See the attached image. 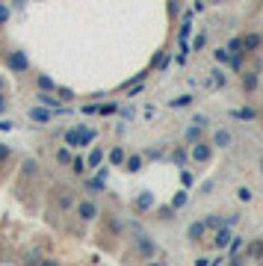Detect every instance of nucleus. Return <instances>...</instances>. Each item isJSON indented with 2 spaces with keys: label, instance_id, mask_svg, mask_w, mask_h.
Listing matches in <instances>:
<instances>
[{
  "label": "nucleus",
  "instance_id": "12",
  "mask_svg": "<svg viewBox=\"0 0 263 266\" xmlns=\"http://www.w3.org/2000/svg\"><path fill=\"white\" fill-rule=\"evenodd\" d=\"M234 119H243V122H254L257 119V109L254 106H243V109H231Z\"/></svg>",
  "mask_w": 263,
  "mask_h": 266
},
{
  "label": "nucleus",
  "instance_id": "24",
  "mask_svg": "<svg viewBox=\"0 0 263 266\" xmlns=\"http://www.w3.org/2000/svg\"><path fill=\"white\" fill-rule=\"evenodd\" d=\"M71 172L74 175H86V160L83 157H71Z\"/></svg>",
  "mask_w": 263,
  "mask_h": 266
},
{
  "label": "nucleus",
  "instance_id": "20",
  "mask_svg": "<svg viewBox=\"0 0 263 266\" xmlns=\"http://www.w3.org/2000/svg\"><path fill=\"white\" fill-rule=\"evenodd\" d=\"M77 130H80V139H83V145H92V142H95V136H98V130H92V127H86V124H80Z\"/></svg>",
  "mask_w": 263,
  "mask_h": 266
},
{
  "label": "nucleus",
  "instance_id": "23",
  "mask_svg": "<svg viewBox=\"0 0 263 266\" xmlns=\"http://www.w3.org/2000/svg\"><path fill=\"white\" fill-rule=\"evenodd\" d=\"M86 189H89V193H104V177L98 175V177H89L86 180Z\"/></svg>",
  "mask_w": 263,
  "mask_h": 266
},
{
  "label": "nucleus",
  "instance_id": "3",
  "mask_svg": "<svg viewBox=\"0 0 263 266\" xmlns=\"http://www.w3.org/2000/svg\"><path fill=\"white\" fill-rule=\"evenodd\" d=\"M190 157H193L195 163H207V160L213 157V151H210V145H207V142H201V139H198V142H193Z\"/></svg>",
  "mask_w": 263,
  "mask_h": 266
},
{
  "label": "nucleus",
  "instance_id": "35",
  "mask_svg": "<svg viewBox=\"0 0 263 266\" xmlns=\"http://www.w3.org/2000/svg\"><path fill=\"white\" fill-rule=\"evenodd\" d=\"M228 53H243V42L240 39H231L228 42Z\"/></svg>",
  "mask_w": 263,
  "mask_h": 266
},
{
  "label": "nucleus",
  "instance_id": "39",
  "mask_svg": "<svg viewBox=\"0 0 263 266\" xmlns=\"http://www.w3.org/2000/svg\"><path fill=\"white\" fill-rule=\"evenodd\" d=\"M98 112L101 116H112V112H116V104H104V106H98Z\"/></svg>",
  "mask_w": 263,
  "mask_h": 266
},
{
  "label": "nucleus",
  "instance_id": "4",
  "mask_svg": "<svg viewBox=\"0 0 263 266\" xmlns=\"http://www.w3.org/2000/svg\"><path fill=\"white\" fill-rule=\"evenodd\" d=\"M231 237H234V234H231V225H219V228H216V237H213V248L222 251L225 246L231 243Z\"/></svg>",
  "mask_w": 263,
  "mask_h": 266
},
{
  "label": "nucleus",
  "instance_id": "18",
  "mask_svg": "<svg viewBox=\"0 0 263 266\" xmlns=\"http://www.w3.org/2000/svg\"><path fill=\"white\" fill-rule=\"evenodd\" d=\"M101 163H104V151H101V148H95L92 154L86 157V166H89V169H98Z\"/></svg>",
  "mask_w": 263,
  "mask_h": 266
},
{
  "label": "nucleus",
  "instance_id": "46",
  "mask_svg": "<svg viewBox=\"0 0 263 266\" xmlns=\"http://www.w3.org/2000/svg\"><path fill=\"white\" fill-rule=\"evenodd\" d=\"M257 166H260V172H263V157H260V163H257Z\"/></svg>",
  "mask_w": 263,
  "mask_h": 266
},
{
  "label": "nucleus",
  "instance_id": "19",
  "mask_svg": "<svg viewBox=\"0 0 263 266\" xmlns=\"http://www.w3.org/2000/svg\"><path fill=\"white\" fill-rule=\"evenodd\" d=\"M136 207H139V210H151V207H154V195H151V193H142V195L136 198Z\"/></svg>",
  "mask_w": 263,
  "mask_h": 266
},
{
  "label": "nucleus",
  "instance_id": "9",
  "mask_svg": "<svg viewBox=\"0 0 263 266\" xmlns=\"http://www.w3.org/2000/svg\"><path fill=\"white\" fill-rule=\"evenodd\" d=\"M204 231H207V225H204V222H193L190 228H186V240H193V243H198V240L204 237Z\"/></svg>",
  "mask_w": 263,
  "mask_h": 266
},
{
  "label": "nucleus",
  "instance_id": "31",
  "mask_svg": "<svg viewBox=\"0 0 263 266\" xmlns=\"http://www.w3.org/2000/svg\"><path fill=\"white\" fill-rule=\"evenodd\" d=\"M186 201H190V195H186V193H177V195L172 198V207H175V210H180V207H183Z\"/></svg>",
  "mask_w": 263,
  "mask_h": 266
},
{
  "label": "nucleus",
  "instance_id": "21",
  "mask_svg": "<svg viewBox=\"0 0 263 266\" xmlns=\"http://www.w3.org/2000/svg\"><path fill=\"white\" fill-rule=\"evenodd\" d=\"M193 104V95H177V98H172L169 101V106L172 109H180V106H190Z\"/></svg>",
  "mask_w": 263,
  "mask_h": 266
},
{
  "label": "nucleus",
  "instance_id": "43",
  "mask_svg": "<svg viewBox=\"0 0 263 266\" xmlns=\"http://www.w3.org/2000/svg\"><path fill=\"white\" fill-rule=\"evenodd\" d=\"M95 112H98L95 104H86V106H83V116H95Z\"/></svg>",
  "mask_w": 263,
  "mask_h": 266
},
{
  "label": "nucleus",
  "instance_id": "15",
  "mask_svg": "<svg viewBox=\"0 0 263 266\" xmlns=\"http://www.w3.org/2000/svg\"><path fill=\"white\" fill-rule=\"evenodd\" d=\"M243 246H245V237H231V243L225 246V248H228V257H237L243 251Z\"/></svg>",
  "mask_w": 263,
  "mask_h": 266
},
{
  "label": "nucleus",
  "instance_id": "33",
  "mask_svg": "<svg viewBox=\"0 0 263 266\" xmlns=\"http://www.w3.org/2000/svg\"><path fill=\"white\" fill-rule=\"evenodd\" d=\"M213 56H216V62H222V65H225V62H228V59H231V53H228V48H219V51H213Z\"/></svg>",
  "mask_w": 263,
  "mask_h": 266
},
{
  "label": "nucleus",
  "instance_id": "36",
  "mask_svg": "<svg viewBox=\"0 0 263 266\" xmlns=\"http://www.w3.org/2000/svg\"><path fill=\"white\" fill-rule=\"evenodd\" d=\"M35 169H39V166H35V160H27V163H24V175H27V177H33Z\"/></svg>",
  "mask_w": 263,
  "mask_h": 266
},
{
  "label": "nucleus",
  "instance_id": "14",
  "mask_svg": "<svg viewBox=\"0 0 263 266\" xmlns=\"http://www.w3.org/2000/svg\"><path fill=\"white\" fill-rule=\"evenodd\" d=\"M124 160H127V151H124L122 145H116V148L109 151V163H112V166H124Z\"/></svg>",
  "mask_w": 263,
  "mask_h": 266
},
{
  "label": "nucleus",
  "instance_id": "26",
  "mask_svg": "<svg viewBox=\"0 0 263 266\" xmlns=\"http://www.w3.org/2000/svg\"><path fill=\"white\" fill-rule=\"evenodd\" d=\"M263 254V243H251L245 246V257H260Z\"/></svg>",
  "mask_w": 263,
  "mask_h": 266
},
{
  "label": "nucleus",
  "instance_id": "44",
  "mask_svg": "<svg viewBox=\"0 0 263 266\" xmlns=\"http://www.w3.org/2000/svg\"><path fill=\"white\" fill-rule=\"evenodd\" d=\"M0 130H12V122H0Z\"/></svg>",
  "mask_w": 263,
  "mask_h": 266
},
{
  "label": "nucleus",
  "instance_id": "7",
  "mask_svg": "<svg viewBox=\"0 0 263 266\" xmlns=\"http://www.w3.org/2000/svg\"><path fill=\"white\" fill-rule=\"evenodd\" d=\"M240 42H243V53L245 51H260V45H263V39L257 33H245V35H240Z\"/></svg>",
  "mask_w": 263,
  "mask_h": 266
},
{
  "label": "nucleus",
  "instance_id": "34",
  "mask_svg": "<svg viewBox=\"0 0 263 266\" xmlns=\"http://www.w3.org/2000/svg\"><path fill=\"white\" fill-rule=\"evenodd\" d=\"M204 45H207V35H204V33H198L195 39H193V51H201Z\"/></svg>",
  "mask_w": 263,
  "mask_h": 266
},
{
  "label": "nucleus",
  "instance_id": "41",
  "mask_svg": "<svg viewBox=\"0 0 263 266\" xmlns=\"http://www.w3.org/2000/svg\"><path fill=\"white\" fill-rule=\"evenodd\" d=\"M207 122H210V119H207V116H201V112L193 119V124H198V127H207Z\"/></svg>",
  "mask_w": 263,
  "mask_h": 266
},
{
  "label": "nucleus",
  "instance_id": "27",
  "mask_svg": "<svg viewBox=\"0 0 263 266\" xmlns=\"http://www.w3.org/2000/svg\"><path fill=\"white\" fill-rule=\"evenodd\" d=\"M201 130H204V127H198V124H193L190 130H186V142H198V139H201Z\"/></svg>",
  "mask_w": 263,
  "mask_h": 266
},
{
  "label": "nucleus",
  "instance_id": "11",
  "mask_svg": "<svg viewBox=\"0 0 263 266\" xmlns=\"http://www.w3.org/2000/svg\"><path fill=\"white\" fill-rule=\"evenodd\" d=\"M257 83H260L257 71H245V74H243V92H254V89H257Z\"/></svg>",
  "mask_w": 263,
  "mask_h": 266
},
{
  "label": "nucleus",
  "instance_id": "28",
  "mask_svg": "<svg viewBox=\"0 0 263 266\" xmlns=\"http://www.w3.org/2000/svg\"><path fill=\"white\" fill-rule=\"evenodd\" d=\"M77 201H74V195H68V193H59V207L62 210H68V207H74Z\"/></svg>",
  "mask_w": 263,
  "mask_h": 266
},
{
  "label": "nucleus",
  "instance_id": "40",
  "mask_svg": "<svg viewBox=\"0 0 263 266\" xmlns=\"http://www.w3.org/2000/svg\"><path fill=\"white\" fill-rule=\"evenodd\" d=\"M193 180H195L193 172H180V183H183V186H193Z\"/></svg>",
  "mask_w": 263,
  "mask_h": 266
},
{
  "label": "nucleus",
  "instance_id": "8",
  "mask_svg": "<svg viewBox=\"0 0 263 266\" xmlns=\"http://www.w3.org/2000/svg\"><path fill=\"white\" fill-rule=\"evenodd\" d=\"M231 142H234V133H231V130L222 127V130L213 133V145H216V148H231Z\"/></svg>",
  "mask_w": 263,
  "mask_h": 266
},
{
  "label": "nucleus",
  "instance_id": "37",
  "mask_svg": "<svg viewBox=\"0 0 263 266\" xmlns=\"http://www.w3.org/2000/svg\"><path fill=\"white\" fill-rule=\"evenodd\" d=\"M9 154H12V148H9L6 142H0V163H3V160H9Z\"/></svg>",
  "mask_w": 263,
  "mask_h": 266
},
{
  "label": "nucleus",
  "instance_id": "29",
  "mask_svg": "<svg viewBox=\"0 0 263 266\" xmlns=\"http://www.w3.org/2000/svg\"><path fill=\"white\" fill-rule=\"evenodd\" d=\"M204 225H207V228H219V225H225V219H222L219 213H210V216L204 219Z\"/></svg>",
  "mask_w": 263,
  "mask_h": 266
},
{
  "label": "nucleus",
  "instance_id": "30",
  "mask_svg": "<svg viewBox=\"0 0 263 266\" xmlns=\"http://www.w3.org/2000/svg\"><path fill=\"white\" fill-rule=\"evenodd\" d=\"M237 198H240V201H245V204H248V201H251V198H254V193H251V189H248V186H240V189H237Z\"/></svg>",
  "mask_w": 263,
  "mask_h": 266
},
{
  "label": "nucleus",
  "instance_id": "32",
  "mask_svg": "<svg viewBox=\"0 0 263 266\" xmlns=\"http://www.w3.org/2000/svg\"><path fill=\"white\" fill-rule=\"evenodd\" d=\"M9 15H12V6L9 3H0V27L9 21Z\"/></svg>",
  "mask_w": 263,
  "mask_h": 266
},
{
  "label": "nucleus",
  "instance_id": "6",
  "mask_svg": "<svg viewBox=\"0 0 263 266\" xmlns=\"http://www.w3.org/2000/svg\"><path fill=\"white\" fill-rule=\"evenodd\" d=\"M30 119H33L35 124H48V122L53 119V109H48V106L39 104V106H33V109H30Z\"/></svg>",
  "mask_w": 263,
  "mask_h": 266
},
{
  "label": "nucleus",
  "instance_id": "2",
  "mask_svg": "<svg viewBox=\"0 0 263 266\" xmlns=\"http://www.w3.org/2000/svg\"><path fill=\"white\" fill-rule=\"evenodd\" d=\"M74 210H77V216H80L83 222H92V219L101 216V210H98L95 201H77V204H74Z\"/></svg>",
  "mask_w": 263,
  "mask_h": 266
},
{
  "label": "nucleus",
  "instance_id": "16",
  "mask_svg": "<svg viewBox=\"0 0 263 266\" xmlns=\"http://www.w3.org/2000/svg\"><path fill=\"white\" fill-rule=\"evenodd\" d=\"M124 169H127L130 175H136V172L142 169V157H139V154H130V157L124 160Z\"/></svg>",
  "mask_w": 263,
  "mask_h": 266
},
{
  "label": "nucleus",
  "instance_id": "1",
  "mask_svg": "<svg viewBox=\"0 0 263 266\" xmlns=\"http://www.w3.org/2000/svg\"><path fill=\"white\" fill-rule=\"evenodd\" d=\"M6 68H9L12 74H24V71H30V59H27V53H24V51H9V53H6Z\"/></svg>",
  "mask_w": 263,
  "mask_h": 266
},
{
  "label": "nucleus",
  "instance_id": "22",
  "mask_svg": "<svg viewBox=\"0 0 263 266\" xmlns=\"http://www.w3.org/2000/svg\"><path fill=\"white\" fill-rule=\"evenodd\" d=\"M207 86H210V89H219V86H225V74H222L219 68H216V71L210 74V80H207Z\"/></svg>",
  "mask_w": 263,
  "mask_h": 266
},
{
  "label": "nucleus",
  "instance_id": "10",
  "mask_svg": "<svg viewBox=\"0 0 263 266\" xmlns=\"http://www.w3.org/2000/svg\"><path fill=\"white\" fill-rule=\"evenodd\" d=\"M35 98H39V104H42V106H48V109H53V112L62 106V101H59V98H53L51 92H39Z\"/></svg>",
  "mask_w": 263,
  "mask_h": 266
},
{
  "label": "nucleus",
  "instance_id": "5",
  "mask_svg": "<svg viewBox=\"0 0 263 266\" xmlns=\"http://www.w3.org/2000/svg\"><path fill=\"white\" fill-rule=\"evenodd\" d=\"M136 251H139L142 257H154V254H157V246H154L151 237H145V234H142V237H136Z\"/></svg>",
  "mask_w": 263,
  "mask_h": 266
},
{
  "label": "nucleus",
  "instance_id": "45",
  "mask_svg": "<svg viewBox=\"0 0 263 266\" xmlns=\"http://www.w3.org/2000/svg\"><path fill=\"white\" fill-rule=\"evenodd\" d=\"M0 112H6V101H3V92H0Z\"/></svg>",
  "mask_w": 263,
  "mask_h": 266
},
{
  "label": "nucleus",
  "instance_id": "25",
  "mask_svg": "<svg viewBox=\"0 0 263 266\" xmlns=\"http://www.w3.org/2000/svg\"><path fill=\"white\" fill-rule=\"evenodd\" d=\"M56 163L59 166H71V148H59L56 151Z\"/></svg>",
  "mask_w": 263,
  "mask_h": 266
},
{
  "label": "nucleus",
  "instance_id": "38",
  "mask_svg": "<svg viewBox=\"0 0 263 266\" xmlns=\"http://www.w3.org/2000/svg\"><path fill=\"white\" fill-rule=\"evenodd\" d=\"M172 160H175L177 166H183V163H186V151H180V148H177L175 154H172Z\"/></svg>",
  "mask_w": 263,
  "mask_h": 266
},
{
  "label": "nucleus",
  "instance_id": "42",
  "mask_svg": "<svg viewBox=\"0 0 263 266\" xmlns=\"http://www.w3.org/2000/svg\"><path fill=\"white\" fill-rule=\"evenodd\" d=\"M56 92H59V101H71V98H74L71 89H59V86H56Z\"/></svg>",
  "mask_w": 263,
  "mask_h": 266
},
{
  "label": "nucleus",
  "instance_id": "17",
  "mask_svg": "<svg viewBox=\"0 0 263 266\" xmlns=\"http://www.w3.org/2000/svg\"><path fill=\"white\" fill-rule=\"evenodd\" d=\"M35 83H39V89H42V92H56V83L48 77V74H39V77H35Z\"/></svg>",
  "mask_w": 263,
  "mask_h": 266
},
{
  "label": "nucleus",
  "instance_id": "13",
  "mask_svg": "<svg viewBox=\"0 0 263 266\" xmlns=\"http://www.w3.org/2000/svg\"><path fill=\"white\" fill-rule=\"evenodd\" d=\"M65 145H68V148H83V139H80V130H77V127L65 130Z\"/></svg>",
  "mask_w": 263,
  "mask_h": 266
}]
</instances>
